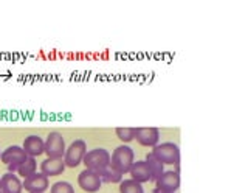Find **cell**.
<instances>
[{"label":"cell","instance_id":"4fadbf2b","mask_svg":"<svg viewBox=\"0 0 248 193\" xmlns=\"http://www.w3.org/2000/svg\"><path fill=\"white\" fill-rule=\"evenodd\" d=\"M23 151L27 153V156L36 158L41 156L42 153H45V142L39 136H28L22 145Z\"/></svg>","mask_w":248,"mask_h":193},{"label":"cell","instance_id":"2e32d148","mask_svg":"<svg viewBox=\"0 0 248 193\" xmlns=\"http://www.w3.org/2000/svg\"><path fill=\"white\" fill-rule=\"evenodd\" d=\"M36 167H37L36 159H34V158H31V156H28V158L19 165L17 173H19L22 177H28V176H31L33 173H36Z\"/></svg>","mask_w":248,"mask_h":193},{"label":"cell","instance_id":"9a60e30c","mask_svg":"<svg viewBox=\"0 0 248 193\" xmlns=\"http://www.w3.org/2000/svg\"><path fill=\"white\" fill-rule=\"evenodd\" d=\"M146 164L147 167H149V172H151V179L157 181L158 177L163 175V172H165V168H163V164L160 160L155 159L152 154H147L146 156Z\"/></svg>","mask_w":248,"mask_h":193},{"label":"cell","instance_id":"ffe728a7","mask_svg":"<svg viewBox=\"0 0 248 193\" xmlns=\"http://www.w3.org/2000/svg\"><path fill=\"white\" fill-rule=\"evenodd\" d=\"M50 193H75L73 185L67 181H58L51 185Z\"/></svg>","mask_w":248,"mask_h":193},{"label":"cell","instance_id":"e0dca14e","mask_svg":"<svg viewBox=\"0 0 248 193\" xmlns=\"http://www.w3.org/2000/svg\"><path fill=\"white\" fill-rule=\"evenodd\" d=\"M98 175L101 176V181H103V182L115 184V182H121L123 181V175L120 172H116V170H113L110 165H108L107 168H104L103 172H99Z\"/></svg>","mask_w":248,"mask_h":193},{"label":"cell","instance_id":"277c9868","mask_svg":"<svg viewBox=\"0 0 248 193\" xmlns=\"http://www.w3.org/2000/svg\"><path fill=\"white\" fill-rule=\"evenodd\" d=\"M85 153H87V143H85L84 140L78 139V140L72 142L68 148H65V154H64L65 167L76 168L84 160Z\"/></svg>","mask_w":248,"mask_h":193},{"label":"cell","instance_id":"7a4b0ae2","mask_svg":"<svg viewBox=\"0 0 248 193\" xmlns=\"http://www.w3.org/2000/svg\"><path fill=\"white\" fill-rule=\"evenodd\" d=\"M151 154L157 160H160L163 165H178V162H180V150H178V145L174 142L157 143Z\"/></svg>","mask_w":248,"mask_h":193},{"label":"cell","instance_id":"5b68a950","mask_svg":"<svg viewBox=\"0 0 248 193\" xmlns=\"http://www.w3.org/2000/svg\"><path fill=\"white\" fill-rule=\"evenodd\" d=\"M28 156L27 153L23 151L22 146H17V145H13V146H8V148L0 154V159H2L3 164L8 167L10 170V173H14L17 172L19 165L22 164L23 160H25Z\"/></svg>","mask_w":248,"mask_h":193},{"label":"cell","instance_id":"9c48e42d","mask_svg":"<svg viewBox=\"0 0 248 193\" xmlns=\"http://www.w3.org/2000/svg\"><path fill=\"white\" fill-rule=\"evenodd\" d=\"M22 184H23V189L28 190V193H44L50 187L48 177L42 173H33L31 176L25 177V181Z\"/></svg>","mask_w":248,"mask_h":193},{"label":"cell","instance_id":"52a82bcc","mask_svg":"<svg viewBox=\"0 0 248 193\" xmlns=\"http://www.w3.org/2000/svg\"><path fill=\"white\" fill-rule=\"evenodd\" d=\"M155 182H157L155 193H174L180 187V175L178 172H172V170L163 172V175Z\"/></svg>","mask_w":248,"mask_h":193},{"label":"cell","instance_id":"44dd1931","mask_svg":"<svg viewBox=\"0 0 248 193\" xmlns=\"http://www.w3.org/2000/svg\"><path fill=\"white\" fill-rule=\"evenodd\" d=\"M0 193H2V190H0Z\"/></svg>","mask_w":248,"mask_h":193},{"label":"cell","instance_id":"7c38bea8","mask_svg":"<svg viewBox=\"0 0 248 193\" xmlns=\"http://www.w3.org/2000/svg\"><path fill=\"white\" fill-rule=\"evenodd\" d=\"M0 190H2V193H22L23 184L20 182L17 175L8 172L0 177Z\"/></svg>","mask_w":248,"mask_h":193},{"label":"cell","instance_id":"8fae6325","mask_svg":"<svg viewBox=\"0 0 248 193\" xmlns=\"http://www.w3.org/2000/svg\"><path fill=\"white\" fill-rule=\"evenodd\" d=\"M65 170V162L64 159L58 158H46L41 164V173L45 175L46 177L50 176H59L64 173Z\"/></svg>","mask_w":248,"mask_h":193},{"label":"cell","instance_id":"5bb4252c","mask_svg":"<svg viewBox=\"0 0 248 193\" xmlns=\"http://www.w3.org/2000/svg\"><path fill=\"white\" fill-rule=\"evenodd\" d=\"M129 173L132 176V179L140 182V184L151 181V172H149V167H147V164H146V160L134 162V165L130 167Z\"/></svg>","mask_w":248,"mask_h":193},{"label":"cell","instance_id":"d6986e66","mask_svg":"<svg viewBox=\"0 0 248 193\" xmlns=\"http://www.w3.org/2000/svg\"><path fill=\"white\" fill-rule=\"evenodd\" d=\"M135 129L137 128H116L115 133H116V137H118L121 142L127 143V142H132L135 139Z\"/></svg>","mask_w":248,"mask_h":193},{"label":"cell","instance_id":"8992f818","mask_svg":"<svg viewBox=\"0 0 248 193\" xmlns=\"http://www.w3.org/2000/svg\"><path fill=\"white\" fill-rule=\"evenodd\" d=\"M45 153L48 158L62 159V156L65 154V140L61 133L53 131V133L48 134L45 140Z\"/></svg>","mask_w":248,"mask_h":193},{"label":"cell","instance_id":"30bf717a","mask_svg":"<svg viewBox=\"0 0 248 193\" xmlns=\"http://www.w3.org/2000/svg\"><path fill=\"white\" fill-rule=\"evenodd\" d=\"M135 139L140 145L143 146H154L160 140V131L157 128H137Z\"/></svg>","mask_w":248,"mask_h":193},{"label":"cell","instance_id":"3957f363","mask_svg":"<svg viewBox=\"0 0 248 193\" xmlns=\"http://www.w3.org/2000/svg\"><path fill=\"white\" fill-rule=\"evenodd\" d=\"M84 165L85 168L93 170V172H103L104 168L110 165V153L104 148H95L85 153L84 156Z\"/></svg>","mask_w":248,"mask_h":193},{"label":"cell","instance_id":"ac0fdd59","mask_svg":"<svg viewBox=\"0 0 248 193\" xmlns=\"http://www.w3.org/2000/svg\"><path fill=\"white\" fill-rule=\"evenodd\" d=\"M120 193H144L143 185L134 179H124L120 182Z\"/></svg>","mask_w":248,"mask_h":193},{"label":"cell","instance_id":"ba28073f","mask_svg":"<svg viewBox=\"0 0 248 193\" xmlns=\"http://www.w3.org/2000/svg\"><path fill=\"white\" fill-rule=\"evenodd\" d=\"M78 184H79V187L84 192L95 193V192H98L101 189V184H103V181H101V176L96 172L85 168L84 172H81L79 176H78Z\"/></svg>","mask_w":248,"mask_h":193},{"label":"cell","instance_id":"6da1fadb","mask_svg":"<svg viewBox=\"0 0 248 193\" xmlns=\"http://www.w3.org/2000/svg\"><path fill=\"white\" fill-rule=\"evenodd\" d=\"M135 162V153L127 145H120L113 150L110 156V167L121 175L129 173L130 167Z\"/></svg>","mask_w":248,"mask_h":193}]
</instances>
